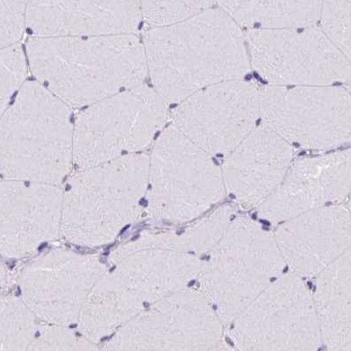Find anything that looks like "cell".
I'll return each mask as SVG.
<instances>
[{
  "instance_id": "2e32d148",
  "label": "cell",
  "mask_w": 351,
  "mask_h": 351,
  "mask_svg": "<svg viewBox=\"0 0 351 351\" xmlns=\"http://www.w3.org/2000/svg\"><path fill=\"white\" fill-rule=\"evenodd\" d=\"M241 28L275 30L319 23L322 0H215Z\"/></svg>"
},
{
  "instance_id": "8992f818",
  "label": "cell",
  "mask_w": 351,
  "mask_h": 351,
  "mask_svg": "<svg viewBox=\"0 0 351 351\" xmlns=\"http://www.w3.org/2000/svg\"><path fill=\"white\" fill-rule=\"evenodd\" d=\"M231 325L241 350H316L322 343L315 299L294 274L276 279Z\"/></svg>"
},
{
  "instance_id": "8fae6325",
  "label": "cell",
  "mask_w": 351,
  "mask_h": 351,
  "mask_svg": "<svg viewBox=\"0 0 351 351\" xmlns=\"http://www.w3.org/2000/svg\"><path fill=\"white\" fill-rule=\"evenodd\" d=\"M274 238L293 274L318 275L351 246V215L340 205L312 210L282 222Z\"/></svg>"
},
{
  "instance_id": "ac0fdd59",
  "label": "cell",
  "mask_w": 351,
  "mask_h": 351,
  "mask_svg": "<svg viewBox=\"0 0 351 351\" xmlns=\"http://www.w3.org/2000/svg\"><path fill=\"white\" fill-rule=\"evenodd\" d=\"M319 23L351 62V0H322Z\"/></svg>"
},
{
  "instance_id": "7a4b0ae2",
  "label": "cell",
  "mask_w": 351,
  "mask_h": 351,
  "mask_svg": "<svg viewBox=\"0 0 351 351\" xmlns=\"http://www.w3.org/2000/svg\"><path fill=\"white\" fill-rule=\"evenodd\" d=\"M27 49L37 80L71 108L143 84L148 74L144 43L134 34L36 36Z\"/></svg>"
},
{
  "instance_id": "3957f363",
  "label": "cell",
  "mask_w": 351,
  "mask_h": 351,
  "mask_svg": "<svg viewBox=\"0 0 351 351\" xmlns=\"http://www.w3.org/2000/svg\"><path fill=\"white\" fill-rule=\"evenodd\" d=\"M285 265L274 235L245 217L232 218L212 249L204 284L224 325H230Z\"/></svg>"
},
{
  "instance_id": "5b68a950",
  "label": "cell",
  "mask_w": 351,
  "mask_h": 351,
  "mask_svg": "<svg viewBox=\"0 0 351 351\" xmlns=\"http://www.w3.org/2000/svg\"><path fill=\"white\" fill-rule=\"evenodd\" d=\"M260 118L290 145L328 150L351 143V95L335 84L260 89Z\"/></svg>"
},
{
  "instance_id": "4fadbf2b",
  "label": "cell",
  "mask_w": 351,
  "mask_h": 351,
  "mask_svg": "<svg viewBox=\"0 0 351 351\" xmlns=\"http://www.w3.org/2000/svg\"><path fill=\"white\" fill-rule=\"evenodd\" d=\"M27 25L37 36L134 34L140 0H27Z\"/></svg>"
},
{
  "instance_id": "7402d4cb",
  "label": "cell",
  "mask_w": 351,
  "mask_h": 351,
  "mask_svg": "<svg viewBox=\"0 0 351 351\" xmlns=\"http://www.w3.org/2000/svg\"><path fill=\"white\" fill-rule=\"evenodd\" d=\"M348 199H349V205H348V210H349V212L351 215V192L350 194L349 197H348Z\"/></svg>"
},
{
  "instance_id": "52a82bcc",
  "label": "cell",
  "mask_w": 351,
  "mask_h": 351,
  "mask_svg": "<svg viewBox=\"0 0 351 351\" xmlns=\"http://www.w3.org/2000/svg\"><path fill=\"white\" fill-rule=\"evenodd\" d=\"M250 67L272 86H321L347 81L351 62L317 24L245 33Z\"/></svg>"
},
{
  "instance_id": "e0dca14e",
  "label": "cell",
  "mask_w": 351,
  "mask_h": 351,
  "mask_svg": "<svg viewBox=\"0 0 351 351\" xmlns=\"http://www.w3.org/2000/svg\"><path fill=\"white\" fill-rule=\"evenodd\" d=\"M142 17L152 27L168 26L213 8L215 0H140Z\"/></svg>"
},
{
  "instance_id": "9a60e30c",
  "label": "cell",
  "mask_w": 351,
  "mask_h": 351,
  "mask_svg": "<svg viewBox=\"0 0 351 351\" xmlns=\"http://www.w3.org/2000/svg\"><path fill=\"white\" fill-rule=\"evenodd\" d=\"M322 343L351 350V246L318 275L315 295Z\"/></svg>"
},
{
  "instance_id": "5bb4252c",
  "label": "cell",
  "mask_w": 351,
  "mask_h": 351,
  "mask_svg": "<svg viewBox=\"0 0 351 351\" xmlns=\"http://www.w3.org/2000/svg\"><path fill=\"white\" fill-rule=\"evenodd\" d=\"M156 155L158 174L181 195L186 212H202L223 199L225 184L221 169L209 153L173 125L162 131Z\"/></svg>"
},
{
  "instance_id": "44dd1931",
  "label": "cell",
  "mask_w": 351,
  "mask_h": 351,
  "mask_svg": "<svg viewBox=\"0 0 351 351\" xmlns=\"http://www.w3.org/2000/svg\"><path fill=\"white\" fill-rule=\"evenodd\" d=\"M347 81H348V91H349V93H350V95H351V75H350V77L349 78V80H348Z\"/></svg>"
},
{
  "instance_id": "6da1fadb",
  "label": "cell",
  "mask_w": 351,
  "mask_h": 351,
  "mask_svg": "<svg viewBox=\"0 0 351 351\" xmlns=\"http://www.w3.org/2000/svg\"><path fill=\"white\" fill-rule=\"evenodd\" d=\"M144 48L154 89L167 105L212 84L243 78L252 69L245 33L221 8L150 27Z\"/></svg>"
},
{
  "instance_id": "ba28073f",
  "label": "cell",
  "mask_w": 351,
  "mask_h": 351,
  "mask_svg": "<svg viewBox=\"0 0 351 351\" xmlns=\"http://www.w3.org/2000/svg\"><path fill=\"white\" fill-rule=\"evenodd\" d=\"M167 103L145 84L86 106L74 124V144L92 161L148 145L167 121Z\"/></svg>"
},
{
  "instance_id": "9c48e42d",
  "label": "cell",
  "mask_w": 351,
  "mask_h": 351,
  "mask_svg": "<svg viewBox=\"0 0 351 351\" xmlns=\"http://www.w3.org/2000/svg\"><path fill=\"white\" fill-rule=\"evenodd\" d=\"M260 89L237 78L197 91L177 104L171 124L210 155H227L258 126Z\"/></svg>"
},
{
  "instance_id": "277c9868",
  "label": "cell",
  "mask_w": 351,
  "mask_h": 351,
  "mask_svg": "<svg viewBox=\"0 0 351 351\" xmlns=\"http://www.w3.org/2000/svg\"><path fill=\"white\" fill-rule=\"evenodd\" d=\"M71 109L43 84L25 83L2 113V150L8 168L60 170L74 142Z\"/></svg>"
},
{
  "instance_id": "30bf717a",
  "label": "cell",
  "mask_w": 351,
  "mask_h": 351,
  "mask_svg": "<svg viewBox=\"0 0 351 351\" xmlns=\"http://www.w3.org/2000/svg\"><path fill=\"white\" fill-rule=\"evenodd\" d=\"M351 192V148L293 162L274 193L259 205L260 217L282 223L304 212L339 205Z\"/></svg>"
},
{
  "instance_id": "ffe728a7",
  "label": "cell",
  "mask_w": 351,
  "mask_h": 351,
  "mask_svg": "<svg viewBox=\"0 0 351 351\" xmlns=\"http://www.w3.org/2000/svg\"><path fill=\"white\" fill-rule=\"evenodd\" d=\"M27 24V0H0L1 48L17 45Z\"/></svg>"
},
{
  "instance_id": "d6986e66",
  "label": "cell",
  "mask_w": 351,
  "mask_h": 351,
  "mask_svg": "<svg viewBox=\"0 0 351 351\" xmlns=\"http://www.w3.org/2000/svg\"><path fill=\"white\" fill-rule=\"evenodd\" d=\"M0 109L4 112L14 93L23 87L27 77V61L23 50L17 45L1 48L0 56Z\"/></svg>"
},
{
  "instance_id": "7c38bea8",
  "label": "cell",
  "mask_w": 351,
  "mask_h": 351,
  "mask_svg": "<svg viewBox=\"0 0 351 351\" xmlns=\"http://www.w3.org/2000/svg\"><path fill=\"white\" fill-rule=\"evenodd\" d=\"M293 147L265 124L258 125L226 155V189L241 205H262L293 164Z\"/></svg>"
}]
</instances>
